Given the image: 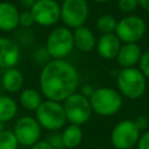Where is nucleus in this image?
I'll return each mask as SVG.
<instances>
[{
	"label": "nucleus",
	"instance_id": "obj_1",
	"mask_svg": "<svg viewBox=\"0 0 149 149\" xmlns=\"http://www.w3.org/2000/svg\"><path fill=\"white\" fill-rule=\"evenodd\" d=\"M79 86V73L73 64L65 59L48 61L40 74L43 95L54 101H64Z\"/></svg>",
	"mask_w": 149,
	"mask_h": 149
},
{
	"label": "nucleus",
	"instance_id": "obj_2",
	"mask_svg": "<svg viewBox=\"0 0 149 149\" xmlns=\"http://www.w3.org/2000/svg\"><path fill=\"white\" fill-rule=\"evenodd\" d=\"M116 85L122 95L128 99L141 98L147 88V78L140 69L126 68L116 76Z\"/></svg>",
	"mask_w": 149,
	"mask_h": 149
},
{
	"label": "nucleus",
	"instance_id": "obj_3",
	"mask_svg": "<svg viewBox=\"0 0 149 149\" xmlns=\"http://www.w3.org/2000/svg\"><path fill=\"white\" fill-rule=\"evenodd\" d=\"M92 112L101 116H111L118 113L122 106L121 94L111 87L95 88L90 98Z\"/></svg>",
	"mask_w": 149,
	"mask_h": 149
},
{
	"label": "nucleus",
	"instance_id": "obj_4",
	"mask_svg": "<svg viewBox=\"0 0 149 149\" xmlns=\"http://www.w3.org/2000/svg\"><path fill=\"white\" fill-rule=\"evenodd\" d=\"M74 47L73 33L68 27H57L47 37L45 50L52 59H64Z\"/></svg>",
	"mask_w": 149,
	"mask_h": 149
},
{
	"label": "nucleus",
	"instance_id": "obj_5",
	"mask_svg": "<svg viewBox=\"0 0 149 149\" xmlns=\"http://www.w3.org/2000/svg\"><path fill=\"white\" fill-rule=\"evenodd\" d=\"M35 112V119L37 120L38 125L47 130L56 132L65 125V111L63 105L58 101L47 99L45 101H42Z\"/></svg>",
	"mask_w": 149,
	"mask_h": 149
},
{
	"label": "nucleus",
	"instance_id": "obj_6",
	"mask_svg": "<svg viewBox=\"0 0 149 149\" xmlns=\"http://www.w3.org/2000/svg\"><path fill=\"white\" fill-rule=\"evenodd\" d=\"M66 120L71 125L81 126L86 123L92 115V107L90 99L84 97L81 93H72L64 100L63 104Z\"/></svg>",
	"mask_w": 149,
	"mask_h": 149
},
{
	"label": "nucleus",
	"instance_id": "obj_7",
	"mask_svg": "<svg viewBox=\"0 0 149 149\" xmlns=\"http://www.w3.org/2000/svg\"><path fill=\"white\" fill-rule=\"evenodd\" d=\"M141 130L134 120H122L114 126L111 133V142L115 149H132L139 142Z\"/></svg>",
	"mask_w": 149,
	"mask_h": 149
},
{
	"label": "nucleus",
	"instance_id": "obj_8",
	"mask_svg": "<svg viewBox=\"0 0 149 149\" xmlns=\"http://www.w3.org/2000/svg\"><path fill=\"white\" fill-rule=\"evenodd\" d=\"M88 3L86 0H63L61 5V20L68 28L84 26L88 17Z\"/></svg>",
	"mask_w": 149,
	"mask_h": 149
},
{
	"label": "nucleus",
	"instance_id": "obj_9",
	"mask_svg": "<svg viewBox=\"0 0 149 149\" xmlns=\"http://www.w3.org/2000/svg\"><path fill=\"white\" fill-rule=\"evenodd\" d=\"M147 31L146 22L136 15H128L118 21L115 35L123 43H136Z\"/></svg>",
	"mask_w": 149,
	"mask_h": 149
},
{
	"label": "nucleus",
	"instance_id": "obj_10",
	"mask_svg": "<svg viewBox=\"0 0 149 149\" xmlns=\"http://www.w3.org/2000/svg\"><path fill=\"white\" fill-rule=\"evenodd\" d=\"M35 23L50 27L61 20V5L56 0H36L30 7Z\"/></svg>",
	"mask_w": 149,
	"mask_h": 149
},
{
	"label": "nucleus",
	"instance_id": "obj_11",
	"mask_svg": "<svg viewBox=\"0 0 149 149\" xmlns=\"http://www.w3.org/2000/svg\"><path fill=\"white\" fill-rule=\"evenodd\" d=\"M13 132L19 144L23 147H31L40 140L41 126L35 118L24 115L16 121Z\"/></svg>",
	"mask_w": 149,
	"mask_h": 149
},
{
	"label": "nucleus",
	"instance_id": "obj_12",
	"mask_svg": "<svg viewBox=\"0 0 149 149\" xmlns=\"http://www.w3.org/2000/svg\"><path fill=\"white\" fill-rule=\"evenodd\" d=\"M21 58L20 48L9 37L0 36V69L15 68Z\"/></svg>",
	"mask_w": 149,
	"mask_h": 149
},
{
	"label": "nucleus",
	"instance_id": "obj_13",
	"mask_svg": "<svg viewBox=\"0 0 149 149\" xmlns=\"http://www.w3.org/2000/svg\"><path fill=\"white\" fill-rule=\"evenodd\" d=\"M95 48L100 57L105 59H113L118 56V52L121 48V41L114 33L102 34L97 41Z\"/></svg>",
	"mask_w": 149,
	"mask_h": 149
},
{
	"label": "nucleus",
	"instance_id": "obj_14",
	"mask_svg": "<svg viewBox=\"0 0 149 149\" xmlns=\"http://www.w3.org/2000/svg\"><path fill=\"white\" fill-rule=\"evenodd\" d=\"M20 12L17 7L8 1L0 2V30L12 31L19 26Z\"/></svg>",
	"mask_w": 149,
	"mask_h": 149
},
{
	"label": "nucleus",
	"instance_id": "obj_15",
	"mask_svg": "<svg viewBox=\"0 0 149 149\" xmlns=\"http://www.w3.org/2000/svg\"><path fill=\"white\" fill-rule=\"evenodd\" d=\"M142 51L137 43H123L118 52L116 61L122 69L134 68L141 59Z\"/></svg>",
	"mask_w": 149,
	"mask_h": 149
},
{
	"label": "nucleus",
	"instance_id": "obj_16",
	"mask_svg": "<svg viewBox=\"0 0 149 149\" xmlns=\"http://www.w3.org/2000/svg\"><path fill=\"white\" fill-rule=\"evenodd\" d=\"M73 42L77 49L84 52L92 51L97 45V40L93 31L85 26L78 27L73 31Z\"/></svg>",
	"mask_w": 149,
	"mask_h": 149
},
{
	"label": "nucleus",
	"instance_id": "obj_17",
	"mask_svg": "<svg viewBox=\"0 0 149 149\" xmlns=\"http://www.w3.org/2000/svg\"><path fill=\"white\" fill-rule=\"evenodd\" d=\"M0 80H1L2 87L7 92L14 93L22 88L24 78L20 70H17L16 68H10L5 70V72L1 74Z\"/></svg>",
	"mask_w": 149,
	"mask_h": 149
},
{
	"label": "nucleus",
	"instance_id": "obj_18",
	"mask_svg": "<svg viewBox=\"0 0 149 149\" xmlns=\"http://www.w3.org/2000/svg\"><path fill=\"white\" fill-rule=\"evenodd\" d=\"M62 140H63V146L65 148H68V149L77 148L83 140L81 127L70 123L68 127L64 128V130L62 133Z\"/></svg>",
	"mask_w": 149,
	"mask_h": 149
},
{
	"label": "nucleus",
	"instance_id": "obj_19",
	"mask_svg": "<svg viewBox=\"0 0 149 149\" xmlns=\"http://www.w3.org/2000/svg\"><path fill=\"white\" fill-rule=\"evenodd\" d=\"M20 105L28 111H36L42 104V97L35 88H24L20 93Z\"/></svg>",
	"mask_w": 149,
	"mask_h": 149
},
{
	"label": "nucleus",
	"instance_id": "obj_20",
	"mask_svg": "<svg viewBox=\"0 0 149 149\" xmlns=\"http://www.w3.org/2000/svg\"><path fill=\"white\" fill-rule=\"evenodd\" d=\"M17 113V104L8 95H0V121L7 122L13 120Z\"/></svg>",
	"mask_w": 149,
	"mask_h": 149
},
{
	"label": "nucleus",
	"instance_id": "obj_21",
	"mask_svg": "<svg viewBox=\"0 0 149 149\" xmlns=\"http://www.w3.org/2000/svg\"><path fill=\"white\" fill-rule=\"evenodd\" d=\"M116 24H118V21L115 20V17L112 16V15H108V14L101 15L97 20V28L102 34H113V33H115Z\"/></svg>",
	"mask_w": 149,
	"mask_h": 149
},
{
	"label": "nucleus",
	"instance_id": "obj_22",
	"mask_svg": "<svg viewBox=\"0 0 149 149\" xmlns=\"http://www.w3.org/2000/svg\"><path fill=\"white\" fill-rule=\"evenodd\" d=\"M19 142L13 130H2L0 133V149H17Z\"/></svg>",
	"mask_w": 149,
	"mask_h": 149
},
{
	"label": "nucleus",
	"instance_id": "obj_23",
	"mask_svg": "<svg viewBox=\"0 0 149 149\" xmlns=\"http://www.w3.org/2000/svg\"><path fill=\"white\" fill-rule=\"evenodd\" d=\"M118 7L123 13H132L139 7L137 0H118Z\"/></svg>",
	"mask_w": 149,
	"mask_h": 149
},
{
	"label": "nucleus",
	"instance_id": "obj_24",
	"mask_svg": "<svg viewBox=\"0 0 149 149\" xmlns=\"http://www.w3.org/2000/svg\"><path fill=\"white\" fill-rule=\"evenodd\" d=\"M139 65H140L141 72L144 74V77L147 79H149V50H147L142 54L141 59L139 62Z\"/></svg>",
	"mask_w": 149,
	"mask_h": 149
},
{
	"label": "nucleus",
	"instance_id": "obj_25",
	"mask_svg": "<svg viewBox=\"0 0 149 149\" xmlns=\"http://www.w3.org/2000/svg\"><path fill=\"white\" fill-rule=\"evenodd\" d=\"M35 23L34 21V17L30 13V10H24L22 13H20V17H19V26H22V27H31L33 24Z\"/></svg>",
	"mask_w": 149,
	"mask_h": 149
},
{
	"label": "nucleus",
	"instance_id": "obj_26",
	"mask_svg": "<svg viewBox=\"0 0 149 149\" xmlns=\"http://www.w3.org/2000/svg\"><path fill=\"white\" fill-rule=\"evenodd\" d=\"M47 142H48L54 149H62V148H64V146H63V140H62V134H59V133H52V134L48 137Z\"/></svg>",
	"mask_w": 149,
	"mask_h": 149
},
{
	"label": "nucleus",
	"instance_id": "obj_27",
	"mask_svg": "<svg viewBox=\"0 0 149 149\" xmlns=\"http://www.w3.org/2000/svg\"><path fill=\"white\" fill-rule=\"evenodd\" d=\"M136 147L137 149H149V130L141 134Z\"/></svg>",
	"mask_w": 149,
	"mask_h": 149
},
{
	"label": "nucleus",
	"instance_id": "obj_28",
	"mask_svg": "<svg viewBox=\"0 0 149 149\" xmlns=\"http://www.w3.org/2000/svg\"><path fill=\"white\" fill-rule=\"evenodd\" d=\"M134 122H135V125L137 126V128L140 130H142V129H144V128L148 127V120H147V118H144L142 115L137 116L136 120H134Z\"/></svg>",
	"mask_w": 149,
	"mask_h": 149
},
{
	"label": "nucleus",
	"instance_id": "obj_29",
	"mask_svg": "<svg viewBox=\"0 0 149 149\" xmlns=\"http://www.w3.org/2000/svg\"><path fill=\"white\" fill-rule=\"evenodd\" d=\"M93 92H94V88H93V86L92 85H88V84H86V85H84L81 88H80V93L84 95V97H86V98H91V95L93 94Z\"/></svg>",
	"mask_w": 149,
	"mask_h": 149
},
{
	"label": "nucleus",
	"instance_id": "obj_30",
	"mask_svg": "<svg viewBox=\"0 0 149 149\" xmlns=\"http://www.w3.org/2000/svg\"><path fill=\"white\" fill-rule=\"evenodd\" d=\"M30 149H54L47 141H38L34 146H31Z\"/></svg>",
	"mask_w": 149,
	"mask_h": 149
},
{
	"label": "nucleus",
	"instance_id": "obj_31",
	"mask_svg": "<svg viewBox=\"0 0 149 149\" xmlns=\"http://www.w3.org/2000/svg\"><path fill=\"white\" fill-rule=\"evenodd\" d=\"M137 2L142 9H144L146 12L149 13V0H137Z\"/></svg>",
	"mask_w": 149,
	"mask_h": 149
},
{
	"label": "nucleus",
	"instance_id": "obj_32",
	"mask_svg": "<svg viewBox=\"0 0 149 149\" xmlns=\"http://www.w3.org/2000/svg\"><path fill=\"white\" fill-rule=\"evenodd\" d=\"M91 1L97 2V3H102V2H107V1H109V0H91Z\"/></svg>",
	"mask_w": 149,
	"mask_h": 149
},
{
	"label": "nucleus",
	"instance_id": "obj_33",
	"mask_svg": "<svg viewBox=\"0 0 149 149\" xmlns=\"http://www.w3.org/2000/svg\"><path fill=\"white\" fill-rule=\"evenodd\" d=\"M2 130H5V123L0 121V133H1Z\"/></svg>",
	"mask_w": 149,
	"mask_h": 149
},
{
	"label": "nucleus",
	"instance_id": "obj_34",
	"mask_svg": "<svg viewBox=\"0 0 149 149\" xmlns=\"http://www.w3.org/2000/svg\"><path fill=\"white\" fill-rule=\"evenodd\" d=\"M0 78H1V69H0Z\"/></svg>",
	"mask_w": 149,
	"mask_h": 149
}]
</instances>
